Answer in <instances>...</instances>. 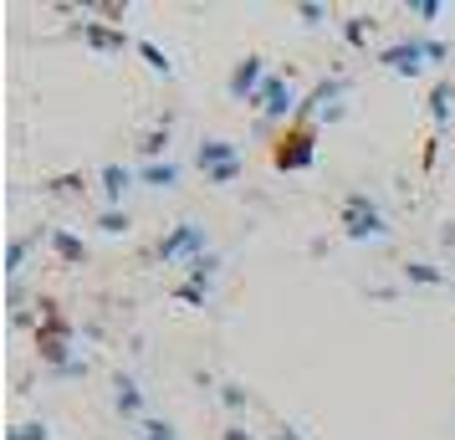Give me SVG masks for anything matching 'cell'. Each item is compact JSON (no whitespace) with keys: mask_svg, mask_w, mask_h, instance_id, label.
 <instances>
[{"mask_svg":"<svg viewBox=\"0 0 455 440\" xmlns=\"http://www.w3.org/2000/svg\"><path fill=\"white\" fill-rule=\"evenodd\" d=\"M297 108H302V98H297V67H282V72H271L267 87L251 98V113H261L267 124H282V128L297 118Z\"/></svg>","mask_w":455,"mask_h":440,"instance_id":"1","label":"cell"},{"mask_svg":"<svg viewBox=\"0 0 455 440\" xmlns=\"http://www.w3.org/2000/svg\"><path fill=\"white\" fill-rule=\"evenodd\" d=\"M338 226H343L348 241H384V236H389V220H384L379 200H369L363 189L343 195V205H338Z\"/></svg>","mask_w":455,"mask_h":440,"instance_id":"2","label":"cell"},{"mask_svg":"<svg viewBox=\"0 0 455 440\" xmlns=\"http://www.w3.org/2000/svg\"><path fill=\"white\" fill-rule=\"evenodd\" d=\"M312 159H317V124L291 118L276 133V144H271V164L276 169H312Z\"/></svg>","mask_w":455,"mask_h":440,"instance_id":"3","label":"cell"},{"mask_svg":"<svg viewBox=\"0 0 455 440\" xmlns=\"http://www.w3.org/2000/svg\"><path fill=\"white\" fill-rule=\"evenodd\" d=\"M154 256L164 261V267H174V261H200V256H210V236L200 220H174L164 236H159V246H154Z\"/></svg>","mask_w":455,"mask_h":440,"instance_id":"4","label":"cell"},{"mask_svg":"<svg viewBox=\"0 0 455 440\" xmlns=\"http://www.w3.org/2000/svg\"><path fill=\"white\" fill-rule=\"evenodd\" d=\"M379 67L394 72V77H419L430 67V52H425V36H404V42H389L379 52Z\"/></svg>","mask_w":455,"mask_h":440,"instance_id":"5","label":"cell"},{"mask_svg":"<svg viewBox=\"0 0 455 440\" xmlns=\"http://www.w3.org/2000/svg\"><path fill=\"white\" fill-rule=\"evenodd\" d=\"M267 77H271V72H267V57H261V52H246L241 62L230 67L226 92L235 98V103H246V108H251V98H256V92L267 87Z\"/></svg>","mask_w":455,"mask_h":440,"instance_id":"6","label":"cell"},{"mask_svg":"<svg viewBox=\"0 0 455 440\" xmlns=\"http://www.w3.org/2000/svg\"><path fill=\"white\" fill-rule=\"evenodd\" d=\"M113 410L124 420H148L144 410H148V399H144V384L133 374H113Z\"/></svg>","mask_w":455,"mask_h":440,"instance_id":"7","label":"cell"},{"mask_svg":"<svg viewBox=\"0 0 455 440\" xmlns=\"http://www.w3.org/2000/svg\"><path fill=\"white\" fill-rule=\"evenodd\" d=\"M133 180H139V169H128V164H103V169H98L103 205H108V210H124V195L133 189Z\"/></svg>","mask_w":455,"mask_h":440,"instance_id":"8","label":"cell"},{"mask_svg":"<svg viewBox=\"0 0 455 440\" xmlns=\"http://www.w3.org/2000/svg\"><path fill=\"white\" fill-rule=\"evenodd\" d=\"M195 164H200V174H205V169H220V164H241V148L230 144V139H200Z\"/></svg>","mask_w":455,"mask_h":440,"instance_id":"9","label":"cell"},{"mask_svg":"<svg viewBox=\"0 0 455 440\" xmlns=\"http://www.w3.org/2000/svg\"><path fill=\"white\" fill-rule=\"evenodd\" d=\"M83 42L92 46V52H124L128 31L124 26H103V21H83Z\"/></svg>","mask_w":455,"mask_h":440,"instance_id":"10","label":"cell"},{"mask_svg":"<svg viewBox=\"0 0 455 440\" xmlns=\"http://www.w3.org/2000/svg\"><path fill=\"white\" fill-rule=\"evenodd\" d=\"M46 246L57 252V261H62V267H83V261H87V246L72 231H62V226H52V231H46Z\"/></svg>","mask_w":455,"mask_h":440,"instance_id":"11","label":"cell"},{"mask_svg":"<svg viewBox=\"0 0 455 440\" xmlns=\"http://www.w3.org/2000/svg\"><path fill=\"white\" fill-rule=\"evenodd\" d=\"M180 159H159V164H139V180H144L148 189H174L180 185Z\"/></svg>","mask_w":455,"mask_h":440,"instance_id":"12","label":"cell"},{"mask_svg":"<svg viewBox=\"0 0 455 440\" xmlns=\"http://www.w3.org/2000/svg\"><path fill=\"white\" fill-rule=\"evenodd\" d=\"M139 154H144V164H159V159H169V124L148 128L144 139H139Z\"/></svg>","mask_w":455,"mask_h":440,"instance_id":"13","label":"cell"},{"mask_svg":"<svg viewBox=\"0 0 455 440\" xmlns=\"http://www.w3.org/2000/svg\"><path fill=\"white\" fill-rule=\"evenodd\" d=\"M133 46H139V57L148 62V72H159V77H174V62H169V52H164L159 42H148V36H139Z\"/></svg>","mask_w":455,"mask_h":440,"instance_id":"14","label":"cell"},{"mask_svg":"<svg viewBox=\"0 0 455 440\" xmlns=\"http://www.w3.org/2000/svg\"><path fill=\"white\" fill-rule=\"evenodd\" d=\"M451 113H455V83H435V92H430V118L445 128V124H451Z\"/></svg>","mask_w":455,"mask_h":440,"instance_id":"15","label":"cell"},{"mask_svg":"<svg viewBox=\"0 0 455 440\" xmlns=\"http://www.w3.org/2000/svg\"><path fill=\"white\" fill-rule=\"evenodd\" d=\"M404 282H414V287H440L445 272H440L435 261H404Z\"/></svg>","mask_w":455,"mask_h":440,"instance_id":"16","label":"cell"},{"mask_svg":"<svg viewBox=\"0 0 455 440\" xmlns=\"http://www.w3.org/2000/svg\"><path fill=\"white\" fill-rule=\"evenodd\" d=\"M26 252H31V241H26V236H11V246H5V276H11V282L26 272Z\"/></svg>","mask_w":455,"mask_h":440,"instance_id":"17","label":"cell"},{"mask_svg":"<svg viewBox=\"0 0 455 440\" xmlns=\"http://www.w3.org/2000/svg\"><path fill=\"white\" fill-rule=\"evenodd\" d=\"M92 226H98L103 236H128V226H133V220H128V210H108V205H103Z\"/></svg>","mask_w":455,"mask_h":440,"instance_id":"18","label":"cell"},{"mask_svg":"<svg viewBox=\"0 0 455 440\" xmlns=\"http://www.w3.org/2000/svg\"><path fill=\"white\" fill-rule=\"evenodd\" d=\"M139 440H180V430H174L169 420L148 415V420H139Z\"/></svg>","mask_w":455,"mask_h":440,"instance_id":"19","label":"cell"},{"mask_svg":"<svg viewBox=\"0 0 455 440\" xmlns=\"http://www.w3.org/2000/svg\"><path fill=\"white\" fill-rule=\"evenodd\" d=\"M369 31H373V16H348V21H343V42L369 46Z\"/></svg>","mask_w":455,"mask_h":440,"instance_id":"20","label":"cell"},{"mask_svg":"<svg viewBox=\"0 0 455 440\" xmlns=\"http://www.w3.org/2000/svg\"><path fill=\"white\" fill-rule=\"evenodd\" d=\"M5 440H52V430H46L42 420H21V425H16Z\"/></svg>","mask_w":455,"mask_h":440,"instance_id":"21","label":"cell"},{"mask_svg":"<svg viewBox=\"0 0 455 440\" xmlns=\"http://www.w3.org/2000/svg\"><path fill=\"white\" fill-rule=\"evenodd\" d=\"M404 11H410V16H419V21H435V16H445V5H440V0H410Z\"/></svg>","mask_w":455,"mask_h":440,"instance_id":"22","label":"cell"},{"mask_svg":"<svg viewBox=\"0 0 455 440\" xmlns=\"http://www.w3.org/2000/svg\"><path fill=\"white\" fill-rule=\"evenodd\" d=\"M297 16H302V26H323L328 21V5H312V0H302V5H291Z\"/></svg>","mask_w":455,"mask_h":440,"instance_id":"23","label":"cell"},{"mask_svg":"<svg viewBox=\"0 0 455 440\" xmlns=\"http://www.w3.org/2000/svg\"><path fill=\"white\" fill-rule=\"evenodd\" d=\"M241 180V164H220V169H205V185H230Z\"/></svg>","mask_w":455,"mask_h":440,"instance_id":"24","label":"cell"},{"mask_svg":"<svg viewBox=\"0 0 455 440\" xmlns=\"http://www.w3.org/2000/svg\"><path fill=\"white\" fill-rule=\"evenodd\" d=\"M220 399H226L230 410H246V404H251V395L241 389V384H220Z\"/></svg>","mask_w":455,"mask_h":440,"instance_id":"25","label":"cell"},{"mask_svg":"<svg viewBox=\"0 0 455 440\" xmlns=\"http://www.w3.org/2000/svg\"><path fill=\"white\" fill-rule=\"evenodd\" d=\"M46 189H52V195H77V189H83V180H77V174H57Z\"/></svg>","mask_w":455,"mask_h":440,"instance_id":"26","label":"cell"},{"mask_svg":"<svg viewBox=\"0 0 455 440\" xmlns=\"http://www.w3.org/2000/svg\"><path fill=\"white\" fill-rule=\"evenodd\" d=\"M220 440H256V430H246V425H235V420H230L226 430H220Z\"/></svg>","mask_w":455,"mask_h":440,"instance_id":"27","label":"cell"},{"mask_svg":"<svg viewBox=\"0 0 455 440\" xmlns=\"http://www.w3.org/2000/svg\"><path fill=\"white\" fill-rule=\"evenodd\" d=\"M276 440H312V436H302L297 425H282V430H276Z\"/></svg>","mask_w":455,"mask_h":440,"instance_id":"28","label":"cell"}]
</instances>
